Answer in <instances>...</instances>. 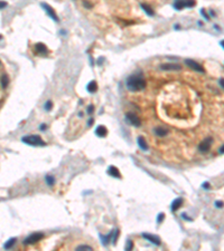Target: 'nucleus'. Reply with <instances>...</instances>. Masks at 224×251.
I'll use <instances>...</instances> for the list:
<instances>
[{"mask_svg": "<svg viewBox=\"0 0 224 251\" xmlns=\"http://www.w3.org/2000/svg\"><path fill=\"white\" fill-rule=\"evenodd\" d=\"M126 86L131 92H138L146 87V79L141 74H133L127 78Z\"/></svg>", "mask_w": 224, "mask_h": 251, "instance_id": "f257e3e1", "label": "nucleus"}, {"mask_svg": "<svg viewBox=\"0 0 224 251\" xmlns=\"http://www.w3.org/2000/svg\"><path fill=\"white\" fill-rule=\"evenodd\" d=\"M21 141L28 145H33V146H45L46 145V143L44 142L38 135H26L21 138Z\"/></svg>", "mask_w": 224, "mask_h": 251, "instance_id": "f03ea898", "label": "nucleus"}, {"mask_svg": "<svg viewBox=\"0 0 224 251\" xmlns=\"http://www.w3.org/2000/svg\"><path fill=\"white\" fill-rule=\"evenodd\" d=\"M44 234L42 232H36V233H32L30 235H28L26 239H25V241L24 243L25 244H32V243H36L38 242L41 239H43Z\"/></svg>", "mask_w": 224, "mask_h": 251, "instance_id": "7ed1b4c3", "label": "nucleus"}, {"mask_svg": "<svg viewBox=\"0 0 224 251\" xmlns=\"http://www.w3.org/2000/svg\"><path fill=\"white\" fill-rule=\"evenodd\" d=\"M185 64L190 67V68H192L193 70H196L198 73H204V72H205L204 68L202 67V65H199L197 61H195V60H193V59H190V58L185 59Z\"/></svg>", "mask_w": 224, "mask_h": 251, "instance_id": "20e7f679", "label": "nucleus"}, {"mask_svg": "<svg viewBox=\"0 0 224 251\" xmlns=\"http://www.w3.org/2000/svg\"><path fill=\"white\" fill-rule=\"evenodd\" d=\"M126 117H127V121L129 122L131 125L138 127V126H140V124H141V122H140L139 117L137 116L135 113H130V112H128V113L126 114Z\"/></svg>", "mask_w": 224, "mask_h": 251, "instance_id": "39448f33", "label": "nucleus"}, {"mask_svg": "<svg viewBox=\"0 0 224 251\" xmlns=\"http://www.w3.org/2000/svg\"><path fill=\"white\" fill-rule=\"evenodd\" d=\"M41 6H42L44 9H45L46 14L51 17L54 21H58V17H57V15H56V12L53 10V8L51 7V6H49V5H47V3H42Z\"/></svg>", "mask_w": 224, "mask_h": 251, "instance_id": "423d86ee", "label": "nucleus"}, {"mask_svg": "<svg viewBox=\"0 0 224 251\" xmlns=\"http://www.w3.org/2000/svg\"><path fill=\"white\" fill-rule=\"evenodd\" d=\"M193 6H195L194 1H175L174 3V7L177 10H181L185 7H193Z\"/></svg>", "mask_w": 224, "mask_h": 251, "instance_id": "0eeeda50", "label": "nucleus"}, {"mask_svg": "<svg viewBox=\"0 0 224 251\" xmlns=\"http://www.w3.org/2000/svg\"><path fill=\"white\" fill-rule=\"evenodd\" d=\"M35 50H36V53H37L38 55L46 56V55L48 54V49H47V47L45 46V44H43V42H37V44L35 45Z\"/></svg>", "mask_w": 224, "mask_h": 251, "instance_id": "6e6552de", "label": "nucleus"}, {"mask_svg": "<svg viewBox=\"0 0 224 251\" xmlns=\"http://www.w3.org/2000/svg\"><path fill=\"white\" fill-rule=\"evenodd\" d=\"M211 143H212V137H206L198 146V150L201 152H207L211 149Z\"/></svg>", "mask_w": 224, "mask_h": 251, "instance_id": "1a4fd4ad", "label": "nucleus"}, {"mask_svg": "<svg viewBox=\"0 0 224 251\" xmlns=\"http://www.w3.org/2000/svg\"><path fill=\"white\" fill-rule=\"evenodd\" d=\"M142 237H144L146 240H148L149 242L154 243L156 246H159V244L161 243L160 239H159L157 235H153V234H150V233H142Z\"/></svg>", "mask_w": 224, "mask_h": 251, "instance_id": "9d476101", "label": "nucleus"}, {"mask_svg": "<svg viewBox=\"0 0 224 251\" xmlns=\"http://www.w3.org/2000/svg\"><path fill=\"white\" fill-rule=\"evenodd\" d=\"M160 68L163 69V70H181V65H178V64H161L160 65Z\"/></svg>", "mask_w": 224, "mask_h": 251, "instance_id": "9b49d317", "label": "nucleus"}, {"mask_svg": "<svg viewBox=\"0 0 224 251\" xmlns=\"http://www.w3.org/2000/svg\"><path fill=\"white\" fill-rule=\"evenodd\" d=\"M108 174L111 175L112 177H117V179H120L121 177L120 172H119V170L115 166H109V168H108Z\"/></svg>", "mask_w": 224, "mask_h": 251, "instance_id": "f8f14e48", "label": "nucleus"}, {"mask_svg": "<svg viewBox=\"0 0 224 251\" xmlns=\"http://www.w3.org/2000/svg\"><path fill=\"white\" fill-rule=\"evenodd\" d=\"M95 134H96L99 137H104V136H107V134H108V130H107L103 125H100L96 127Z\"/></svg>", "mask_w": 224, "mask_h": 251, "instance_id": "ddd939ff", "label": "nucleus"}, {"mask_svg": "<svg viewBox=\"0 0 224 251\" xmlns=\"http://www.w3.org/2000/svg\"><path fill=\"white\" fill-rule=\"evenodd\" d=\"M137 142H138L139 147H140L141 150H144V151L148 150V144H147L146 140H145L144 136H139L138 138H137Z\"/></svg>", "mask_w": 224, "mask_h": 251, "instance_id": "4468645a", "label": "nucleus"}, {"mask_svg": "<svg viewBox=\"0 0 224 251\" xmlns=\"http://www.w3.org/2000/svg\"><path fill=\"white\" fill-rule=\"evenodd\" d=\"M181 204H183V199L181 198H177L176 200H174L172 203V211L178 210L181 207Z\"/></svg>", "mask_w": 224, "mask_h": 251, "instance_id": "2eb2a0df", "label": "nucleus"}, {"mask_svg": "<svg viewBox=\"0 0 224 251\" xmlns=\"http://www.w3.org/2000/svg\"><path fill=\"white\" fill-rule=\"evenodd\" d=\"M154 132H155L156 135H158V136H160V137H163V136H165L166 134L168 133V131H167L165 127H161V126H158V127H156Z\"/></svg>", "mask_w": 224, "mask_h": 251, "instance_id": "dca6fc26", "label": "nucleus"}, {"mask_svg": "<svg viewBox=\"0 0 224 251\" xmlns=\"http://www.w3.org/2000/svg\"><path fill=\"white\" fill-rule=\"evenodd\" d=\"M86 89H87V92H89V93L96 92V89H98V85H96V82H95V80L90 82V83L87 84V86H86Z\"/></svg>", "mask_w": 224, "mask_h": 251, "instance_id": "f3484780", "label": "nucleus"}, {"mask_svg": "<svg viewBox=\"0 0 224 251\" xmlns=\"http://www.w3.org/2000/svg\"><path fill=\"white\" fill-rule=\"evenodd\" d=\"M140 7L145 10V12H146L148 16H154V15H155V11L151 9L150 6H148V5H146V3H141Z\"/></svg>", "mask_w": 224, "mask_h": 251, "instance_id": "a211bd4d", "label": "nucleus"}, {"mask_svg": "<svg viewBox=\"0 0 224 251\" xmlns=\"http://www.w3.org/2000/svg\"><path fill=\"white\" fill-rule=\"evenodd\" d=\"M75 251H93V248L87 246V244H81V246L76 247Z\"/></svg>", "mask_w": 224, "mask_h": 251, "instance_id": "6ab92c4d", "label": "nucleus"}, {"mask_svg": "<svg viewBox=\"0 0 224 251\" xmlns=\"http://www.w3.org/2000/svg\"><path fill=\"white\" fill-rule=\"evenodd\" d=\"M7 86H8V77L6 74H2L1 75V88L5 89Z\"/></svg>", "mask_w": 224, "mask_h": 251, "instance_id": "aec40b11", "label": "nucleus"}, {"mask_svg": "<svg viewBox=\"0 0 224 251\" xmlns=\"http://www.w3.org/2000/svg\"><path fill=\"white\" fill-rule=\"evenodd\" d=\"M15 242H16V238H11V239H9L7 242L5 243V246H3V248L6 249V250H8V249H10L14 244H15Z\"/></svg>", "mask_w": 224, "mask_h": 251, "instance_id": "412c9836", "label": "nucleus"}, {"mask_svg": "<svg viewBox=\"0 0 224 251\" xmlns=\"http://www.w3.org/2000/svg\"><path fill=\"white\" fill-rule=\"evenodd\" d=\"M45 179H46V183L48 184L49 186H53V185H54V183H55V179H54L53 176L47 175L46 177H45Z\"/></svg>", "mask_w": 224, "mask_h": 251, "instance_id": "4be33fe9", "label": "nucleus"}, {"mask_svg": "<svg viewBox=\"0 0 224 251\" xmlns=\"http://www.w3.org/2000/svg\"><path fill=\"white\" fill-rule=\"evenodd\" d=\"M118 237H119V230L117 229V230L113 231V235H112V242H113V244L117 243V239H118Z\"/></svg>", "mask_w": 224, "mask_h": 251, "instance_id": "5701e85b", "label": "nucleus"}, {"mask_svg": "<svg viewBox=\"0 0 224 251\" xmlns=\"http://www.w3.org/2000/svg\"><path fill=\"white\" fill-rule=\"evenodd\" d=\"M53 107V103L51 102V100H47L46 103H45V105H44V108H45V110H51Z\"/></svg>", "mask_w": 224, "mask_h": 251, "instance_id": "b1692460", "label": "nucleus"}, {"mask_svg": "<svg viewBox=\"0 0 224 251\" xmlns=\"http://www.w3.org/2000/svg\"><path fill=\"white\" fill-rule=\"evenodd\" d=\"M164 218H165L164 213H159V214H158V217H157V223H161V222H163V220H164Z\"/></svg>", "mask_w": 224, "mask_h": 251, "instance_id": "393cba45", "label": "nucleus"}, {"mask_svg": "<svg viewBox=\"0 0 224 251\" xmlns=\"http://www.w3.org/2000/svg\"><path fill=\"white\" fill-rule=\"evenodd\" d=\"M86 112H87V114L91 115V114L94 112V106H93V105H89V106H87V109H86Z\"/></svg>", "mask_w": 224, "mask_h": 251, "instance_id": "a878e982", "label": "nucleus"}, {"mask_svg": "<svg viewBox=\"0 0 224 251\" xmlns=\"http://www.w3.org/2000/svg\"><path fill=\"white\" fill-rule=\"evenodd\" d=\"M131 249H132V241H131V240H128V241H127V247H126V250L130 251Z\"/></svg>", "mask_w": 224, "mask_h": 251, "instance_id": "bb28decb", "label": "nucleus"}, {"mask_svg": "<svg viewBox=\"0 0 224 251\" xmlns=\"http://www.w3.org/2000/svg\"><path fill=\"white\" fill-rule=\"evenodd\" d=\"M215 205H216V208H223L224 203L222 202V201H216Z\"/></svg>", "mask_w": 224, "mask_h": 251, "instance_id": "cd10ccee", "label": "nucleus"}, {"mask_svg": "<svg viewBox=\"0 0 224 251\" xmlns=\"http://www.w3.org/2000/svg\"><path fill=\"white\" fill-rule=\"evenodd\" d=\"M201 14H202V15L204 16V18H205L206 20H208V16H207V15H206V12L204 11V9H202V10H201Z\"/></svg>", "mask_w": 224, "mask_h": 251, "instance_id": "c85d7f7f", "label": "nucleus"}, {"mask_svg": "<svg viewBox=\"0 0 224 251\" xmlns=\"http://www.w3.org/2000/svg\"><path fill=\"white\" fill-rule=\"evenodd\" d=\"M219 83H220V86H221V87H222V88L224 89V78H220Z\"/></svg>", "mask_w": 224, "mask_h": 251, "instance_id": "c756f323", "label": "nucleus"}, {"mask_svg": "<svg viewBox=\"0 0 224 251\" xmlns=\"http://www.w3.org/2000/svg\"><path fill=\"white\" fill-rule=\"evenodd\" d=\"M203 188H204L205 190H208V189H210V184L207 183V182H205V183H203Z\"/></svg>", "mask_w": 224, "mask_h": 251, "instance_id": "7c9ffc66", "label": "nucleus"}, {"mask_svg": "<svg viewBox=\"0 0 224 251\" xmlns=\"http://www.w3.org/2000/svg\"><path fill=\"white\" fill-rule=\"evenodd\" d=\"M92 123H93V117H91V118L89 119V122H87V126H91L92 125Z\"/></svg>", "mask_w": 224, "mask_h": 251, "instance_id": "2f4dec72", "label": "nucleus"}, {"mask_svg": "<svg viewBox=\"0 0 224 251\" xmlns=\"http://www.w3.org/2000/svg\"><path fill=\"white\" fill-rule=\"evenodd\" d=\"M46 124H42V125L39 126V130H42V131H44V130H46Z\"/></svg>", "mask_w": 224, "mask_h": 251, "instance_id": "473e14b6", "label": "nucleus"}, {"mask_svg": "<svg viewBox=\"0 0 224 251\" xmlns=\"http://www.w3.org/2000/svg\"><path fill=\"white\" fill-rule=\"evenodd\" d=\"M181 217H183V219H186V220H188V221H190V220H192L190 218H188L187 216H186V214H184V213L181 214Z\"/></svg>", "mask_w": 224, "mask_h": 251, "instance_id": "72a5a7b5", "label": "nucleus"}, {"mask_svg": "<svg viewBox=\"0 0 224 251\" xmlns=\"http://www.w3.org/2000/svg\"><path fill=\"white\" fill-rule=\"evenodd\" d=\"M83 5H84V7H87V8H91L92 6L90 5V3H87V2H83Z\"/></svg>", "mask_w": 224, "mask_h": 251, "instance_id": "f704fd0d", "label": "nucleus"}, {"mask_svg": "<svg viewBox=\"0 0 224 251\" xmlns=\"http://www.w3.org/2000/svg\"><path fill=\"white\" fill-rule=\"evenodd\" d=\"M220 153L224 154V145H222V146H221V149H220Z\"/></svg>", "mask_w": 224, "mask_h": 251, "instance_id": "c9c22d12", "label": "nucleus"}, {"mask_svg": "<svg viewBox=\"0 0 224 251\" xmlns=\"http://www.w3.org/2000/svg\"><path fill=\"white\" fill-rule=\"evenodd\" d=\"M6 6H7V3H6V2H1V9L3 8V7H6Z\"/></svg>", "mask_w": 224, "mask_h": 251, "instance_id": "e433bc0d", "label": "nucleus"}, {"mask_svg": "<svg viewBox=\"0 0 224 251\" xmlns=\"http://www.w3.org/2000/svg\"><path fill=\"white\" fill-rule=\"evenodd\" d=\"M221 46H223V48H224V40H222V42H221Z\"/></svg>", "mask_w": 224, "mask_h": 251, "instance_id": "4c0bfd02", "label": "nucleus"}]
</instances>
